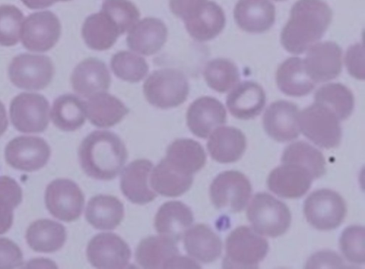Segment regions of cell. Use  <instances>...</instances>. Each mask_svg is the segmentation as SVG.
<instances>
[{
    "instance_id": "cell-1",
    "label": "cell",
    "mask_w": 365,
    "mask_h": 269,
    "mask_svg": "<svg viewBox=\"0 0 365 269\" xmlns=\"http://www.w3.org/2000/svg\"><path fill=\"white\" fill-rule=\"evenodd\" d=\"M331 10L322 0H299L281 34V42L289 52L307 51L324 36L331 20Z\"/></svg>"
},
{
    "instance_id": "cell-2",
    "label": "cell",
    "mask_w": 365,
    "mask_h": 269,
    "mask_svg": "<svg viewBox=\"0 0 365 269\" xmlns=\"http://www.w3.org/2000/svg\"><path fill=\"white\" fill-rule=\"evenodd\" d=\"M126 148L115 133L95 131L88 134L78 148L81 168L88 176L101 181L115 178L126 162Z\"/></svg>"
},
{
    "instance_id": "cell-3",
    "label": "cell",
    "mask_w": 365,
    "mask_h": 269,
    "mask_svg": "<svg viewBox=\"0 0 365 269\" xmlns=\"http://www.w3.org/2000/svg\"><path fill=\"white\" fill-rule=\"evenodd\" d=\"M150 104L168 109L183 103L189 94V83L185 73L178 69L165 68L152 72L143 86Z\"/></svg>"
},
{
    "instance_id": "cell-4",
    "label": "cell",
    "mask_w": 365,
    "mask_h": 269,
    "mask_svg": "<svg viewBox=\"0 0 365 269\" xmlns=\"http://www.w3.org/2000/svg\"><path fill=\"white\" fill-rule=\"evenodd\" d=\"M247 218L257 233L268 237L283 235L291 223L287 205L266 193H258L252 198L248 205Z\"/></svg>"
},
{
    "instance_id": "cell-5",
    "label": "cell",
    "mask_w": 365,
    "mask_h": 269,
    "mask_svg": "<svg viewBox=\"0 0 365 269\" xmlns=\"http://www.w3.org/2000/svg\"><path fill=\"white\" fill-rule=\"evenodd\" d=\"M299 126L300 132L320 147L335 148L341 142L340 120L322 104L314 102L299 111Z\"/></svg>"
},
{
    "instance_id": "cell-6",
    "label": "cell",
    "mask_w": 365,
    "mask_h": 269,
    "mask_svg": "<svg viewBox=\"0 0 365 269\" xmlns=\"http://www.w3.org/2000/svg\"><path fill=\"white\" fill-rule=\"evenodd\" d=\"M268 252V243L262 235L247 226L232 231L225 242L227 267L255 268Z\"/></svg>"
},
{
    "instance_id": "cell-7",
    "label": "cell",
    "mask_w": 365,
    "mask_h": 269,
    "mask_svg": "<svg viewBox=\"0 0 365 269\" xmlns=\"http://www.w3.org/2000/svg\"><path fill=\"white\" fill-rule=\"evenodd\" d=\"M177 241L165 235L148 237L135 251L137 263L144 268H198L193 260L179 253Z\"/></svg>"
},
{
    "instance_id": "cell-8",
    "label": "cell",
    "mask_w": 365,
    "mask_h": 269,
    "mask_svg": "<svg viewBox=\"0 0 365 269\" xmlns=\"http://www.w3.org/2000/svg\"><path fill=\"white\" fill-rule=\"evenodd\" d=\"M304 212L307 220L320 230H333L342 223L346 208L342 197L329 189L312 193L306 199Z\"/></svg>"
},
{
    "instance_id": "cell-9",
    "label": "cell",
    "mask_w": 365,
    "mask_h": 269,
    "mask_svg": "<svg viewBox=\"0 0 365 269\" xmlns=\"http://www.w3.org/2000/svg\"><path fill=\"white\" fill-rule=\"evenodd\" d=\"M251 193L252 187L248 178L235 171L220 173L210 188L212 204L218 209L231 213L242 211L247 205Z\"/></svg>"
},
{
    "instance_id": "cell-10",
    "label": "cell",
    "mask_w": 365,
    "mask_h": 269,
    "mask_svg": "<svg viewBox=\"0 0 365 269\" xmlns=\"http://www.w3.org/2000/svg\"><path fill=\"white\" fill-rule=\"evenodd\" d=\"M53 75V64L49 57L43 55L19 54L9 66V76L13 84L27 90L44 88Z\"/></svg>"
},
{
    "instance_id": "cell-11",
    "label": "cell",
    "mask_w": 365,
    "mask_h": 269,
    "mask_svg": "<svg viewBox=\"0 0 365 269\" xmlns=\"http://www.w3.org/2000/svg\"><path fill=\"white\" fill-rule=\"evenodd\" d=\"M9 113L13 126L23 133L43 132L48 125V101L38 93L16 96L11 103Z\"/></svg>"
},
{
    "instance_id": "cell-12",
    "label": "cell",
    "mask_w": 365,
    "mask_h": 269,
    "mask_svg": "<svg viewBox=\"0 0 365 269\" xmlns=\"http://www.w3.org/2000/svg\"><path fill=\"white\" fill-rule=\"evenodd\" d=\"M61 31L58 17L50 11H38L27 16L21 25L23 46L29 51L44 52L53 48Z\"/></svg>"
},
{
    "instance_id": "cell-13",
    "label": "cell",
    "mask_w": 365,
    "mask_h": 269,
    "mask_svg": "<svg viewBox=\"0 0 365 269\" xmlns=\"http://www.w3.org/2000/svg\"><path fill=\"white\" fill-rule=\"evenodd\" d=\"M45 202L51 214L61 220L69 222L81 215L84 196L76 183L61 178L52 181L47 186Z\"/></svg>"
},
{
    "instance_id": "cell-14",
    "label": "cell",
    "mask_w": 365,
    "mask_h": 269,
    "mask_svg": "<svg viewBox=\"0 0 365 269\" xmlns=\"http://www.w3.org/2000/svg\"><path fill=\"white\" fill-rule=\"evenodd\" d=\"M86 255L93 267L115 269L128 265L131 251L128 244L117 235L103 233L90 240Z\"/></svg>"
},
{
    "instance_id": "cell-15",
    "label": "cell",
    "mask_w": 365,
    "mask_h": 269,
    "mask_svg": "<svg viewBox=\"0 0 365 269\" xmlns=\"http://www.w3.org/2000/svg\"><path fill=\"white\" fill-rule=\"evenodd\" d=\"M303 63L306 72L315 83L332 80L341 71V49L333 41L317 42L307 51Z\"/></svg>"
},
{
    "instance_id": "cell-16",
    "label": "cell",
    "mask_w": 365,
    "mask_h": 269,
    "mask_svg": "<svg viewBox=\"0 0 365 269\" xmlns=\"http://www.w3.org/2000/svg\"><path fill=\"white\" fill-rule=\"evenodd\" d=\"M51 154L48 143L39 137L19 136L11 140L5 149L7 163L14 168L34 171L43 167Z\"/></svg>"
},
{
    "instance_id": "cell-17",
    "label": "cell",
    "mask_w": 365,
    "mask_h": 269,
    "mask_svg": "<svg viewBox=\"0 0 365 269\" xmlns=\"http://www.w3.org/2000/svg\"><path fill=\"white\" fill-rule=\"evenodd\" d=\"M298 107L287 101L271 103L263 116V126L273 139L284 142L297 138L300 133Z\"/></svg>"
},
{
    "instance_id": "cell-18",
    "label": "cell",
    "mask_w": 365,
    "mask_h": 269,
    "mask_svg": "<svg viewBox=\"0 0 365 269\" xmlns=\"http://www.w3.org/2000/svg\"><path fill=\"white\" fill-rule=\"evenodd\" d=\"M186 119L190 131L195 136L206 138L226 122V111L217 99L202 96L190 105Z\"/></svg>"
},
{
    "instance_id": "cell-19",
    "label": "cell",
    "mask_w": 365,
    "mask_h": 269,
    "mask_svg": "<svg viewBox=\"0 0 365 269\" xmlns=\"http://www.w3.org/2000/svg\"><path fill=\"white\" fill-rule=\"evenodd\" d=\"M153 163L145 159L135 160L125 167L120 176V188L132 203L143 205L157 196L150 182Z\"/></svg>"
},
{
    "instance_id": "cell-20",
    "label": "cell",
    "mask_w": 365,
    "mask_h": 269,
    "mask_svg": "<svg viewBox=\"0 0 365 269\" xmlns=\"http://www.w3.org/2000/svg\"><path fill=\"white\" fill-rule=\"evenodd\" d=\"M183 21L191 37L198 41H207L222 32L225 26V15L217 4L205 0Z\"/></svg>"
},
{
    "instance_id": "cell-21",
    "label": "cell",
    "mask_w": 365,
    "mask_h": 269,
    "mask_svg": "<svg viewBox=\"0 0 365 269\" xmlns=\"http://www.w3.org/2000/svg\"><path fill=\"white\" fill-rule=\"evenodd\" d=\"M314 178L306 168L282 163L269 175L267 186L271 191L282 198H296L309 189Z\"/></svg>"
},
{
    "instance_id": "cell-22",
    "label": "cell",
    "mask_w": 365,
    "mask_h": 269,
    "mask_svg": "<svg viewBox=\"0 0 365 269\" xmlns=\"http://www.w3.org/2000/svg\"><path fill=\"white\" fill-rule=\"evenodd\" d=\"M128 32V48L145 56L158 52L165 44L168 34L165 23L154 17L138 21Z\"/></svg>"
},
{
    "instance_id": "cell-23",
    "label": "cell",
    "mask_w": 365,
    "mask_h": 269,
    "mask_svg": "<svg viewBox=\"0 0 365 269\" xmlns=\"http://www.w3.org/2000/svg\"><path fill=\"white\" fill-rule=\"evenodd\" d=\"M110 81L105 63L95 58H88L80 62L71 77L74 91L85 98L106 92L109 88Z\"/></svg>"
},
{
    "instance_id": "cell-24",
    "label": "cell",
    "mask_w": 365,
    "mask_h": 269,
    "mask_svg": "<svg viewBox=\"0 0 365 269\" xmlns=\"http://www.w3.org/2000/svg\"><path fill=\"white\" fill-rule=\"evenodd\" d=\"M265 103L266 96L262 87L250 81L237 84L226 99L230 113L242 120L251 119L259 115Z\"/></svg>"
},
{
    "instance_id": "cell-25",
    "label": "cell",
    "mask_w": 365,
    "mask_h": 269,
    "mask_svg": "<svg viewBox=\"0 0 365 269\" xmlns=\"http://www.w3.org/2000/svg\"><path fill=\"white\" fill-rule=\"evenodd\" d=\"M234 17L242 30L259 34L269 30L275 21V9L269 0H239Z\"/></svg>"
},
{
    "instance_id": "cell-26",
    "label": "cell",
    "mask_w": 365,
    "mask_h": 269,
    "mask_svg": "<svg viewBox=\"0 0 365 269\" xmlns=\"http://www.w3.org/2000/svg\"><path fill=\"white\" fill-rule=\"evenodd\" d=\"M193 220L192 212L187 205L179 201H170L158 209L154 225L158 233L178 241L191 227Z\"/></svg>"
},
{
    "instance_id": "cell-27",
    "label": "cell",
    "mask_w": 365,
    "mask_h": 269,
    "mask_svg": "<svg viewBox=\"0 0 365 269\" xmlns=\"http://www.w3.org/2000/svg\"><path fill=\"white\" fill-rule=\"evenodd\" d=\"M182 239L187 254L200 262H213L221 254L222 244L220 237L206 225L197 224L190 227Z\"/></svg>"
},
{
    "instance_id": "cell-28",
    "label": "cell",
    "mask_w": 365,
    "mask_h": 269,
    "mask_svg": "<svg viewBox=\"0 0 365 269\" xmlns=\"http://www.w3.org/2000/svg\"><path fill=\"white\" fill-rule=\"evenodd\" d=\"M207 146L210 156L216 161L232 163L243 155L246 138L238 128L221 126L209 136Z\"/></svg>"
},
{
    "instance_id": "cell-29",
    "label": "cell",
    "mask_w": 365,
    "mask_h": 269,
    "mask_svg": "<svg viewBox=\"0 0 365 269\" xmlns=\"http://www.w3.org/2000/svg\"><path fill=\"white\" fill-rule=\"evenodd\" d=\"M164 158L180 173L193 176L205 166L206 154L198 142L189 138H180L170 144Z\"/></svg>"
},
{
    "instance_id": "cell-30",
    "label": "cell",
    "mask_w": 365,
    "mask_h": 269,
    "mask_svg": "<svg viewBox=\"0 0 365 269\" xmlns=\"http://www.w3.org/2000/svg\"><path fill=\"white\" fill-rule=\"evenodd\" d=\"M88 98L85 101L86 117L99 128L118 123L129 111L120 99L106 92L96 93Z\"/></svg>"
},
{
    "instance_id": "cell-31",
    "label": "cell",
    "mask_w": 365,
    "mask_h": 269,
    "mask_svg": "<svg viewBox=\"0 0 365 269\" xmlns=\"http://www.w3.org/2000/svg\"><path fill=\"white\" fill-rule=\"evenodd\" d=\"M81 34L88 47L96 51H105L114 45L121 33L115 22L101 11L85 19Z\"/></svg>"
},
{
    "instance_id": "cell-32",
    "label": "cell",
    "mask_w": 365,
    "mask_h": 269,
    "mask_svg": "<svg viewBox=\"0 0 365 269\" xmlns=\"http://www.w3.org/2000/svg\"><path fill=\"white\" fill-rule=\"evenodd\" d=\"M276 80L279 90L292 96L307 95L316 84L306 72L303 60L299 57H291L283 61L277 69Z\"/></svg>"
},
{
    "instance_id": "cell-33",
    "label": "cell",
    "mask_w": 365,
    "mask_h": 269,
    "mask_svg": "<svg viewBox=\"0 0 365 269\" xmlns=\"http://www.w3.org/2000/svg\"><path fill=\"white\" fill-rule=\"evenodd\" d=\"M87 221L99 230H113L122 221L124 208L115 197L98 195L90 199L85 213Z\"/></svg>"
},
{
    "instance_id": "cell-34",
    "label": "cell",
    "mask_w": 365,
    "mask_h": 269,
    "mask_svg": "<svg viewBox=\"0 0 365 269\" xmlns=\"http://www.w3.org/2000/svg\"><path fill=\"white\" fill-rule=\"evenodd\" d=\"M26 239L33 250L52 253L62 248L66 240V231L61 224L42 219L30 225L26 230Z\"/></svg>"
},
{
    "instance_id": "cell-35",
    "label": "cell",
    "mask_w": 365,
    "mask_h": 269,
    "mask_svg": "<svg viewBox=\"0 0 365 269\" xmlns=\"http://www.w3.org/2000/svg\"><path fill=\"white\" fill-rule=\"evenodd\" d=\"M150 182L155 193L167 197H176L190 189L193 176L180 173L163 158L153 168Z\"/></svg>"
},
{
    "instance_id": "cell-36",
    "label": "cell",
    "mask_w": 365,
    "mask_h": 269,
    "mask_svg": "<svg viewBox=\"0 0 365 269\" xmlns=\"http://www.w3.org/2000/svg\"><path fill=\"white\" fill-rule=\"evenodd\" d=\"M51 118L53 124L64 131H73L86 121L85 101L76 95L67 93L53 101Z\"/></svg>"
},
{
    "instance_id": "cell-37",
    "label": "cell",
    "mask_w": 365,
    "mask_h": 269,
    "mask_svg": "<svg viewBox=\"0 0 365 269\" xmlns=\"http://www.w3.org/2000/svg\"><path fill=\"white\" fill-rule=\"evenodd\" d=\"M282 162L306 168L314 179L322 177L326 172L323 154L305 141L294 142L287 146L282 153Z\"/></svg>"
},
{
    "instance_id": "cell-38",
    "label": "cell",
    "mask_w": 365,
    "mask_h": 269,
    "mask_svg": "<svg viewBox=\"0 0 365 269\" xmlns=\"http://www.w3.org/2000/svg\"><path fill=\"white\" fill-rule=\"evenodd\" d=\"M314 102L331 109L340 121L346 119L354 106L352 92L346 86L338 83L320 87L314 94Z\"/></svg>"
},
{
    "instance_id": "cell-39",
    "label": "cell",
    "mask_w": 365,
    "mask_h": 269,
    "mask_svg": "<svg viewBox=\"0 0 365 269\" xmlns=\"http://www.w3.org/2000/svg\"><path fill=\"white\" fill-rule=\"evenodd\" d=\"M203 76L208 86L220 93L232 89L240 81L237 66L232 61L222 58L208 61Z\"/></svg>"
},
{
    "instance_id": "cell-40",
    "label": "cell",
    "mask_w": 365,
    "mask_h": 269,
    "mask_svg": "<svg viewBox=\"0 0 365 269\" xmlns=\"http://www.w3.org/2000/svg\"><path fill=\"white\" fill-rule=\"evenodd\" d=\"M110 68L116 77L131 83L143 79L149 71L144 58L128 51L115 54L110 59Z\"/></svg>"
},
{
    "instance_id": "cell-41",
    "label": "cell",
    "mask_w": 365,
    "mask_h": 269,
    "mask_svg": "<svg viewBox=\"0 0 365 269\" xmlns=\"http://www.w3.org/2000/svg\"><path fill=\"white\" fill-rule=\"evenodd\" d=\"M22 200L18 183L7 176L0 177V234L6 233L13 222V210Z\"/></svg>"
},
{
    "instance_id": "cell-42",
    "label": "cell",
    "mask_w": 365,
    "mask_h": 269,
    "mask_svg": "<svg viewBox=\"0 0 365 269\" xmlns=\"http://www.w3.org/2000/svg\"><path fill=\"white\" fill-rule=\"evenodd\" d=\"M101 11L115 22L121 34L128 31L140 17L138 8L129 0H103Z\"/></svg>"
},
{
    "instance_id": "cell-43",
    "label": "cell",
    "mask_w": 365,
    "mask_h": 269,
    "mask_svg": "<svg viewBox=\"0 0 365 269\" xmlns=\"http://www.w3.org/2000/svg\"><path fill=\"white\" fill-rule=\"evenodd\" d=\"M365 230L363 226L346 228L339 238V248L344 257L350 263L364 264L365 262Z\"/></svg>"
},
{
    "instance_id": "cell-44",
    "label": "cell",
    "mask_w": 365,
    "mask_h": 269,
    "mask_svg": "<svg viewBox=\"0 0 365 269\" xmlns=\"http://www.w3.org/2000/svg\"><path fill=\"white\" fill-rule=\"evenodd\" d=\"M23 21L22 12L15 6H0V45L11 46L18 43Z\"/></svg>"
},
{
    "instance_id": "cell-45",
    "label": "cell",
    "mask_w": 365,
    "mask_h": 269,
    "mask_svg": "<svg viewBox=\"0 0 365 269\" xmlns=\"http://www.w3.org/2000/svg\"><path fill=\"white\" fill-rule=\"evenodd\" d=\"M345 64L351 76L357 79H364L365 54L363 44L357 43L348 48L345 54Z\"/></svg>"
},
{
    "instance_id": "cell-46",
    "label": "cell",
    "mask_w": 365,
    "mask_h": 269,
    "mask_svg": "<svg viewBox=\"0 0 365 269\" xmlns=\"http://www.w3.org/2000/svg\"><path fill=\"white\" fill-rule=\"evenodd\" d=\"M23 264L20 248L11 240L0 238V268H14Z\"/></svg>"
},
{
    "instance_id": "cell-47",
    "label": "cell",
    "mask_w": 365,
    "mask_h": 269,
    "mask_svg": "<svg viewBox=\"0 0 365 269\" xmlns=\"http://www.w3.org/2000/svg\"><path fill=\"white\" fill-rule=\"evenodd\" d=\"M343 260L333 251H320L313 255L307 262L308 268H341Z\"/></svg>"
},
{
    "instance_id": "cell-48",
    "label": "cell",
    "mask_w": 365,
    "mask_h": 269,
    "mask_svg": "<svg viewBox=\"0 0 365 269\" xmlns=\"http://www.w3.org/2000/svg\"><path fill=\"white\" fill-rule=\"evenodd\" d=\"M205 0H170V9L173 14L182 21L190 15Z\"/></svg>"
},
{
    "instance_id": "cell-49",
    "label": "cell",
    "mask_w": 365,
    "mask_h": 269,
    "mask_svg": "<svg viewBox=\"0 0 365 269\" xmlns=\"http://www.w3.org/2000/svg\"><path fill=\"white\" fill-rule=\"evenodd\" d=\"M21 1L32 9H43L52 5L49 0H21Z\"/></svg>"
},
{
    "instance_id": "cell-50",
    "label": "cell",
    "mask_w": 365,
    "mask_h": 269,
    "mask_svg": "<svg viewBox=\"0 0 365 269\" xmlns=\"http://www.w3.org/2000/svg\"><path fill=\"white\" fill-rule=\"evenodd\" d=\"M8 126L6 112L3 103L0 101V136L6 131Z\"/></svg>"
},
{
    "instance_id": "cell-51",
    "label": "cell",
    "mask_w": 365,
    "mask_h": 269,
    "mask_svg": "<svg viewBox=\"0 0 365 269\" xmlns=\"http://www.w3.org/2000/svg\"><path fill=\"white\" fill-rule=\"evenodd\" d=\"M49 1L52 4H53L54 3L58 2V1H71V0H49Z\"/></svg>"
},
{
    "instance_id": "cell-52",
    "label": "cell",
    "mask_w": 365,
    "mask_h": 269,
    "mask_svg": "<svg viewBox=\"0 0 365 269\" xmlns=\"http://www.w3.org/2000/svg\"><path fill=\"white\" fill-rule=\"evenodd\" d=\"M275 1H284V0H275Z\"/></svg>"
}]
</instances>
